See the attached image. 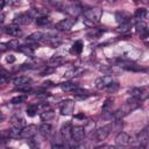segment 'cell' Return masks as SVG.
Returning a JSON list of instances; mask_svg holds the SVG:
<instances>
[{
	"label": "cell",
	"instance_id": "obj_4",
	"mask_svg": "<svg viewBox=\"0 0 149 149\" xmlns=\"http://www.w3.org/2000/svg\"><path fill=\"white\" fill-rule=\"evenodd\" d=\"M129 94L133 99H135L137 101H143L148 97V91L144 87H133L129 91Z\"/></svg>",
	"mask_w": 149,
	"mask_h": 149
},
{
	"label": "cell",
	"instance_id": "obj_44",
	"mask_svg": "<svg viewBox=\"0 0 149 149\" xmlns=\"http://www.w3.org/2000/svg\"><path fill=\"white\" fill-rule=\"evenodd\" d=\"M2 119H3V115L0 113V122H1V120H2Z\"/></svg>",
	"mask_w": 149,
	"mask_h": 149
},
{
	"label": "cell",
	"instance_id": "obj_28",
	"mask_svg": "<svg viewBox=\"0 0 149 149\" xmlns=\"http://www.w3.org/2000/svg\"><path fill=\"white\" fill-rule=\"evenodd\" d=\"M83 48H84V44H83V42L81 41H76L73 44H72V47H71V54H80L81 51H83Z\"/></svg>",
	"mask_w": 149,
	"mask_h": 149
},
{
	"label": "cell",
	"instance_id": "obj_19",
	"mask_svg": "<svg viewBox=\"0 0 149 149\" xmlns=\"http://www.w3.org/2000/svg\"><path fill=\"white\" fill-rule=\"evenodd\" d=\"M10 122H12V127L15 128V129H19V130H21V129L26 126L24 119L21 118V116H19V115H14V116H12Z\"/></svg>",
	"mask_w": 149,
	"mask_h": 149
},
{
	"label": "cell",
	"instance_id": "obj_42",
	"mask_svg": "<svg viewBox=\"0 0 149 149\" xmlns=\"http://www.w3.org/2000/svg\"><path fill=\"white\" fill-rule=\"evenodd\" d=\"M74 149H86V146H84V144H79V146H77Z\"/></svg>",
	"mask_w": 149,
	"mask_h": 149
},
{
	"label": "cell",
	"instance_id": "obj_13",
	"mask_svg": "<svg viewBox=\"0 0 149 149\" xmlns=\"http://www.w3.org/2000/svg\"><path fill=\"white\" fill-rule=\"evenodd\" d=\"M71 125L68 122V123H64L61 128V136L63 139V142L64 143H70L72 141L71 139Z\"/></svg>",
	"mask_w": 149,
	"mask_h": 149
},
{
	"label": "cell",
	"instance_id": "obj_21",
	"mask_svg": "<svg viewBox=\"0 0 149 149\" xmlns=\"http://www.w3.org/2000/svg\"><path fill=\"white\" fill-rule=\"evenodd\" d=\"M64 58L62 56H52L49 61H48V65L47 66H50V68H55V66H59L64 63Z\"/></svg>",
	"mask_w": 149,
	"mask_h": 149
},
{
	"label": "cell",
	"instance_id": "obj_39",
	"mask_svg": "<svg viewBox=\"0 0 149 149\" xmlns=\"http://www.w3.org/2000/svg\"><path fill=\"white\" fill-rule=\"evenodd\" d=\"M6 62L7 63H14L15 62V57L13 55H8V56H6Z\"/></svg>",
	"mask_w": 149,
	"mask_h": 149
},
{
	"label": "cell",
	"instance_id": "obj_33",
	"mask_svg": "<svg viewBox=\"0 0 149 149\" xmlns=\"http://www.w3.org/2000/svg\"><path fill=\"white\" fill-rule=\"evenodd\" d=\"M7 48H10V49H16V50H19V48H20V42L17 41V40H10L9 42H7Z\"/></svg>",
	"mask_w": 149,
	"mask_h": 149
},
{
	"label": "cell",
	"instance_id": "obj_31",
	"mask_svg": "<svg viewBox=\"0 0 149 149\" xmlns=\"http://www.w3.org/2000/svg\"><path fill=\"white\" fill-rule=\"evenodd\" d=\"M37 111H38V106L37 105H30L27 108V115L33 118V116H35L37 114Z\"/></svg>",
	"mask_w": 149,
	"mask_h": 149
},
{
	"label": "cell",
	"instance_id": "obj_7",
	"mask_svg": "<svg viewBox=\"0 0 149 149\" xmlns=\"http://www.w3.org/2000/svg\"><path fill=\"white\" fill-rule=\"evenodd\" d=\"M85 130L81 126H74L71 128V139L73 142H80L85 137Z\"/></svg>",
	"mask_w": 149,
	"mask_h": 149
},
{
	"label": "cell",
	"instance_id": "obj_36",
	"mask_svg": "<svg viewBox=\"0 0 149 149\" xmlns=\"http://www.w3.org/2000/svg\"><path fill=\"white\" fill-rule=\"evenodd\" d=\"M7 76H8V71H7L3 66H1V65H0V79L6 78Z\"/></svg>",
	"mask_w": 149,
	"mask_h": 149
},
{
	"label": "cell",
	"instance_id": "obj_1",
	"mask_svg": "<svg viewBox=\"0 0 149 149\" xmlns=\"http://www.w3.org/2000/svg\"><path fill=\"white\" fill-rule=\"evenodd\" d=\"M102 15V10L100 8H90L84 10V19L83 22L86 27L93 28L95 24L99 23L100 17Z\"/></svg>",
	"mask_w": 149,
	"mask_h": 149
},
{
	"label": "cell",
	"instance_id": "obj_41",
	"mask_svg": "<svg viewBox=\"0 0 149 149\" xmlns=\"http://www.w3.org/2000/svg\"><path fill=\"white\" fill-rule=\"evenodd\" d=\"M5 5H6V2H5L3 0H0V12H1V9L5 7Z\"/></svg>",
	"mask_w": 149,
	"mask_h": 149
},
{
	"label": "cell",
	"instance_id": "obj_29",
	"mask_svg": "<svg viewBox=\"0 0 149 149\" xmlns=\"http://www.w3.org/2000/svg\"><path fill=\"white\" fill-rule=\"evenodd\" d=\"M72 93H73V95H74L77 99H85V98H87V97L90 95L86 90H83V88H79V87H77Z\"/></svg>",
	"mask_w": 149,
	"mask_h": 149
},
{
	"label": "cell",
	"instance_id": "obj_23",
	"mask_svg": "<svg viewBox=\"0 0 149 149\" xmlns=\"http://www.w3.org/2000/svg\"><path fill=\"white\" fill-rule=\"evenodd\" d=\"M83 71H84V70H83V69H79V68H71V69H69L68 71H65L63 76H64V78H73V77H76V76H79Z\"/></svg>",
	"mask_w": 149,
	"mask_h": 149
},
{
	"label": "cell",
	"instance_id": "obj_10",
	"mask_svg": "<svg viewBox=\"0 0 149 149\" xmlns=\"http://www.w3.org/2000/svg\"><path fill=\"white\" fill-rule=\"evenodd\" d=\"M112 83H113V78L111 76H101V77L95 79L94 85L97 88L102 90V88H107Z\"/></svg>",
	"mask_w": 149,
	"mask_h": 149
},
{
	"label": "cell",
	"instance_id": "obj_30",
	"mask_svg": "<svg viewBox=\"0 0 149 149\" xmlns=\"http://www.w3.org/2000/svg\"><path fill=\"white\" fill-rule=\"evenodd\" d=\"M35 22H36L37 26H47V24H49V23L51 22V19H50L48 15H45V16L37 17V19L35 20Z\"/></svg>",
	"mask_w": 149,
	"mask_h": 149
},
{
	"label": "cell",
	"instance_id": "obj_43",
	"mask_svg": "<svg viewBox=\"0 0 149 149\" xmlns=\"http://www.w3.org/2000/svg\"><path fill=\"white\" fill-rule=\"evenodd\" d=\"M3 20H5V15L2 13H0V24L3 22Z\"/></svg>",
	"mask_w": 149,
	"mask_h": 149
},
{
	"label": "cell",
	"instance_id": "obj_12",
	"mask_svg": "<svg viewBox=\"0 0 149 149\" xmlns=\"http://www.w3.org/2000/svg\"><path fill=\"white\" fill-rule=\"evenodd\" d=\"M111 129H112L111 125H107V126H104V127L97 129L95 133H94V139H95V141H102V140H105V139L109 135Z\"/></svg>",
	"mask_w": 149,
	"mask_h": 149
},
{
	"label": "cell",
	"instance_id": "obj_14",
	"mask_svg": "<svg viewBox=\"0 0 149 149\" xmlns=\"http://www.w3.org/2000/svg\"><path fill=\"white\" fill-rule=\"evenodd\" d=\"M135 30L141 38H146L148 36V26L144 21H137L135 23Z\"/></svg>",
	"mask_w": 149,
	"mask_h": 149
},
{
	"label": "cell",
	"instance_id": "obj_8",
	"mask_svg": "<svg viewBox=\"0 0 149 149\" xmlns=\"http://www.w3.org/2000/svg\"><path fill=\"white\" fill-rule=\"evenodd\" d=\"M31 22H33V19L28 15V13H22V14L15 15L13 19V24H16L19 27L20 26H27Z\"/></svg>",
	"mask_w": 149,
	"mask_h": 149
},
{
	"label": "cell",
	"instance_id": "obj_20",
	"mask_svg": "<svg viewBox=\"0 0 149 149\" xmlns=\"http://www.w3.org/2000/svg\"><path fill=\"white\" fill-rule=\"evenodd\" d=\"M115 19L120 24H125V23H129L130 21V15L126 12H118L115 14Z\"/></svg>",
	"mask_w": 149,
	"mask_h": 149
},
{
	"label": "cell",
	"instance_id": "obj_2",
	"mask_svg": "<svg viewBox=\"0 0 149 149\" xmlns=\"http://www.w3.org/2000/svg\"><path fill=\"white\" fill-rule=\"evenodd\" d=\"M55 6H57L59 9L64 10L68 15H70V17L76 19L79 14H81L83 9L78 3L74 2H70V3H65V2H54Z\"/></svg>",
	"mask_w": 149,
	"mask_h": 149
},
{
	"label": "cell",
	"instance_id": "obj_32",
	"mask_svg": "<svg viewBox=\"0 0 149 149\" xmlns=\"http://www.w3.org/2000/svg\"><path fill=\"white\" fill-rule=\"evenodd\" d=\"M26 100H27V95L22 94V95H16V97L12 98L10 102H12V104H22V102H24Z\"/></svg>",
	"mask_w": 149,
	"mask_h": 149
},
{
	"label": "cell",
	"instance_id": "obj_46",
	"mask_svg": "<svg viewBox=\"0 0 149 149\" xmlns=\"http://www.w3.org/2000/svg\"><path fill=\"white\" fill-rule=\"evenodd\" d=\"M8 149H12V148H8Z\"/></svg>",
	"mask_w": 149,
	"mask_h": 149
},
{
	"label": "cell",
	"instance_id": "obj_40",
	"mask_svg": "<svg viewBox=\"0 0 149 149\" xmlns=\"http://www.w3.org/2000/svg\"><path fill=\"white\" fill-rule=\"evenodd\" d=\"M74 118H76V119H84V118H85V115H84V113H80V114L74 115Z\"/></svg>",
	"mask_w": 149,
	"mask_h": 149
},
{
	"label": "cell",
	"instance_id": "obj_37",
	"mask_svg": "<svg viewBox=\"0 0 149 149\" xmlns=\"http://www.w3.org/2000/svg\"><path fill=\"white\" fill-rule=\"evenodd\" d=\"M16 90H17V91H20V92L28 93V92H30V91H31V87H30V86H21V87H17Z\"/></svg>",
	"mask_w": 149,
	"mask_h": 149
},
{
	"label": "cell",
	"instance_id": "obj_15",
	"mask_svg": "<svg viewBox=\"0 0 149 149\" xmlns=\"http://www.w3.org/2000/svg\"><path fill=\"white\" fill-rule=\"evenodd\" d=\"M31 79L27 76H17L13 79V83L16 87H21V86H29L31 84Z\"/></svg>",
	"mask_w": 149,
	"mask_h": 149
},
{
	"label": "cell",
	"instance_id": "obj_26",
	"mask_svg": "<svg viewBox=\"0 0 149 149\" xmlns=\"http://www.w3.org/2000/svg\"><path fill=\"white\" fill-rule=\"evenodd\" d=\"M38 129H40V133L44 136H49L52 133V127H51L50 123H43V125L40 126Z\"/></svg>",
	"mask_w": 149,
	"mask_h": 149
},
{
	"label": "cell",
	"instance_id": "obj_17",
	"mask_svg": "<svg viewBox=\"0 0 149 149\" xmlns=\"http://www.w3.org/2000/svg\"><path fill=\"white\" fill-rule=\"evenodd\" d=\"M147 141H148V130L143 129L140 132V134H137L135 143H136V146L142 147V146H147Z\"/></svg>",
	"mask_w": 149,
	"mask_h": 149
},
{
	"label": "cell",
	"instance_id": "obj_34",
	"mask_svg": "<svg viewBox=\"0 0 149 149\" xmlns=\"http://www.w3.org/2000/svg\"><path fill=\"white\" fill-rule=\"evenodd\" d=\"M129 28H130V23L120 24L119 28L116 29V31H120V33H127V31H129Z\"/></svg>",
	"mask_w": 149,
	"mask_h": 149
},
{
	"label": "cell",
	"instance_id": "obj_22",
	"mask_svg": "<svg viewBox=\"0 0 149 149\" xmlns=\"http://www.w3.org/2000/svg\"><path fill=\"white\" fill-rule=\"evenodd\" d=\"M55 118V112L51 109V108H47V109H43L41 112V119L42 121H50Z\"/></svg>",
	"mask_w": 149,
	"mask_h": 149
},
{
	"label": "cell",
	"instance_id": "obj_25",
	"mask_svg": "<svg viewBox=\"0 0 149 149\" xmlns=\"http://www.w3.org/2000/svg\"><path fill=\"white\" fill-rule=\"evenodd\" d=\"M19 51H20V52H22L23 55H26V56L30 57V58H33V57H34V49H33L31 47H29V45H20Z\"/></svg>",
	"mask_w": 149,
	"mask_h": 149
},
{
	"label": "cell",
	"instance_id": "obj_27",
	"mask_svg": "<svg viewBox=\"0 0 149 149\" xmlns=\"http://www.w3.org/2000/svg\"><path fill=\"white\" fill-rule=\"evenodd\" d=\"M147 15H148V12H147L146 8H137L135 10V13H134V17L137 21H142V19L147 17Z\"/></svg>",
	"mask_w": 149,
	"mask_h": 149
},
{
	"label": "cell",
	"instance_id": "obj_38",
	"mask_svg": "<svg viewBox=\"0 0 149 149\" xmlns=\"http://www.w3.org/2000/svg\"><path fill=\"white\" fill-rule=\"evenodd\" d=\"M51 149H64V144L63 143H54Z\"/></svg>",
	"mask_w": 149,
	"mask_h": 149
},
{
	"label": "cell",
	"instance_id": "obj_18",
	"mask_svg": "<svg viewBox=\"0 0 149 149\" xmlns=\"http://www.w3.org/2000/svg\"><path fill=\"white\" fill-rule=\"evenodd\" d=\"M48 9H44V8H31L29 9L28 12V15L31 17V19H37V17H41V16H45L48 14Z\"/></svg>",
	"mask_w": 149,
	"mask_h": 149
},
{
	"label": "cell",
	"instance_id": "obj_35",
	"mask_svg": "<svg viewBox=\"0 0 149 149\" xmlns=\"http://www.w3.org/2000/svg\"><path fill=\"white\" fill-rule=\"evenodd\" d=\"M94 126H95L94 121H90V122H87V125L84 127L85 134H86V133H90V132H92V130H94Z\"/></svg>",
	"mask_w": 149,
	"mask_h": 149
},
{
	"label": "cell",
	"instance_id": "obj_5",
	"mask_svg": "<svg viewBox=\"0 0 149 149\" xmlns=\"http://www.w3.org/2000/svg\"><path fill=\"white\" fill-rule=\"evenodd\" d=\"M59 109H61V114L62 115H70V114H72V112L74 109V101L70 100V99L63 100L59 104Z\"/></svg>",
	"mask_w": 149,
	"mask_h": 149
},
{
	"label": "cell",
	"instance_id": "obj_11",
	"mask_svg": "<svg viewBox=\"0 0 149 149\" xmlns=\"http://www.w3.org/2000/svg\"><path fill=\"white\" fill-rule=\"evenodd\" d=\"M115 143L118 146H120V147H127V146H129L132 143V139H130V136L127 133L120 132L115 136Z\"/></svg>",
	"mask_w": 149,
	"mask_h": 149
},
{
	"label": "cell",
	"instance_id": "obj_9",
	"mask_svg": "<svg viewBox=\"0 0 149 149\" xmlns=\"http://www.w3.org/2000/svg\"><path fill=\"white\" fill-rule=\"evenodd\" d=\"M76 23V19H72V17H66V19H63L61 20L59 22L56 23V28L58 30H63V31H68L70 30L73 24Z\"/></svg>",
	"mask_w": 149,
	"mask_h": 149
},
{
	"label": "cell",
	"instance_id": "obj_24",
	"mask_svg": "<svg viewBox=\"0 0 149 149\" xmlns=\"http://www.w3.org/2000/svg\"><path fill=\"white\" fill-rule=\"evenodd\" d=\"M77 87H78V85L76 83H72V81H66V83L61 84V88L65 92H73Z\"/></svg>",
	"mask_w": 149,
	"mask_h": 149
},
{
	"label": "cell",
	"instance_id": "obj_6",
	"mask_svg": "<svg viewBox=\"0 0 149 149\" xmlns=\"http://www.w3.org/2000/svg\"><path fill=\"white\" fill-rule=\"evenodd\" d=\"M37 133V127L34 126V125H28V126H24L21 132H20V137L21 139H33Z\"/></svg>",
	"mask_w": 149,
	"mask_h": 149
},
{
	"label": "cell",
	"instance_id": "obj_16",
	"mask_svg": "<svg viewBox=\"0 0 149 149\" xmlns=\"http://www.w3.org/2000/svg\"><path fill=\"white\" fill-rule=\"evenodd\" d=\"M5 33L7 35H10V36H14V37H17V36H20L22 34L21 28L19 26H16V24H13V23L5 27Z\"/></svg>",
	"mask_w": 149,
	"mask_h": 149
},
{
	"label": "cell",
	"instance_id": "obj_3",
	"mask_svg": "<svg viewBox=\"0 0 149 149\" xmlns=\"http://www.w3.org/2000/svg\"><path fill=\"white\" fill-rule=\"evenodd\" d=\"M140 105H141V101H137V100H135V99H130V100H127V102L120 108V109H118L115 113H114V118L116 119V120H120V119H122L123 116H126L127 114H129L132 111H134V109H136L137 107H140Z\"/></svg>",
	"mask_w": 149,
	"mask_h": 149
},
{
	"label": "cell",
	"instance_id": "obj_45",
	"mask_svg": "<svg viewBox=\"0 0 149 149\" xmlns=\"http://www.w3.org/2000/svg\"><path fill=\"white\" fill-rule=\"evenodd\" d=\"M33 149H41V148H38V147H33Z\"/></svg>",
	"mask_w": 149,
	"mask_h": 149
}]
</instances>
